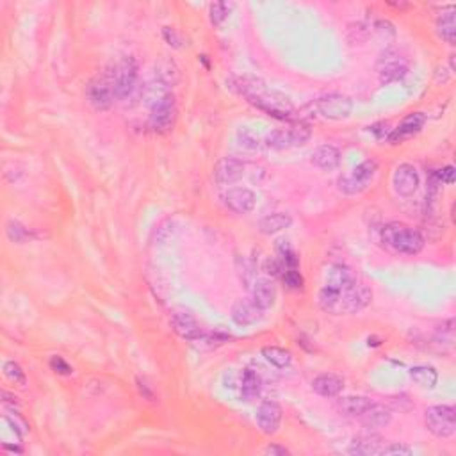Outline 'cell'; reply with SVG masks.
Listing matches in <instances>:
<instances>
[{"mask_svg":"<svg viewBox=\"0 0 456 456\" xmlns=\"http://www.w3.org/2000/svg\"><path fill=\"white\" fill-rule=\"evenodd\" d=\"M282 280L283 283H285L289 289H301L303 287V276H301V273L298 271V269H283L282 271Z\"/></svg>","mask_w":456,"mask_h":456,"instance_id":"d590c367","label":"cell"},{"mask_svg":"<svg viewBox=\"0 0 456 456\" xmlns=\"http://www.w3.org/2000/svg\"><path fill=\"white\" fill-rule=\"evenodd\" d=\"M344 378L333 373H323L312 380V390L323 397H335L344 390Z\"/></svg>","mask_w":456,"mask_h":456,"instance_id":"d6986e66","label":"cell"},{"mask_svg":"<svg viewBox=\"0 0 456 456\" xmlns=\"http://www.w3.org/2000/svg\"><path fill=\"white\" fill-rule=\"evenodd\" d=\"M264 310L257 307L251 300H239L232 307V319L239 326H251L262 319Z\"/></svg>","mask_w":456,"mask_h":456,"instance_id":"44dd1931","label":"cell"},{"mask_svg":"<svg viewBox=\"0 0 456 456\" xmlns=\"http://www.w3.org/2000/svg\"><path fill=\"white\" fill-rule=\"evenodd\" d=\"M0 396H2V403L6 405V407H13V408L16 407V403H18L16 397L11 396V394L7 392V390H2V394H0Z\"/></svg>","mask_w":456,"mask_h":456,"instance_id":"b9f144b4","label":"cell"},{"mask_svg":"<svg viewBox=\"0 0 456 456\" xmlns=\"http://www.w3.org/2000/svg\"><path fill=\"white\" fill-rule=\"evenodd\" d=\"M4 376H6L9 382H13L14 385H25L27 378H25V373L21 371L20 365L16 362H6L4 364Z\"/></svg>","mask_w":456,"mask_h":456,"instance_id":"836d02e7","label":"cell"},{"mask_svg":"<svg viewBox=\"0 0 456 456\" xmlns=\"http://www.w3.org/2000/svg\"><path fill=\"white\" fill-rule=\"evenodd\" d=\"M290 225H293V218H290V214L275 213V214H268V216L262 218V220L258 221L257 228H258V232L264 233V235H275V233L289 228Z\"/></svg>","mask_w":456,"mask_h":456,"instance_id":"d4e9b609","label":"cell"},{"mask_svg":"<svg viewBox=\"0 0 456 456\" xmlns=\"http://www.w3.org/2000/svg\"><path fill=\"white\" fill-rule=\"evenodd\" d=\"M88 102L95 107L96 111H106L116 102V91H114V75L113 68L106 70L103 74L96 75L86 89Z\"/></svg>","mask_w":456,"mask_h":456,"instance_id":"277c9868","label":"cell"},{"mask_svg":"<svg viewBox=\"0 0 456 456\" xmlns=\"http://www.w3.org/2000/svg\"><path fill=\"white\" fill-rule=\"evenodd\" d=\"M426 426L439 439H451L456 433V410L451 405H435L426 410Z\"/></svg>","mask_w":456,"mask_h":456,"instance_id":"8992f818","label":"cell"},{"mask_svg":"<svg viewBox=\"0 0 456 456\" xmlns=\"http://www.w3.org/2000/svg\"><path fill=\"white\" fill-rule=\"evenodd\" d=\"M264 455L268 456H289V450H285L283 446H278V444H269L264 450Z\"/></svg>","mask_w":456,"mask_h":456,"instance_id":"60d3db41","label":"cell"},{"mask_svg":"<svg viewBox=\"0 0 456 456\" xmlns=\"http://www.w3.org/2000/svg\"><path fill=\"white\" fill-rule=\"evenodd\" d=\"M175 120H177V102H175V95L170 93L166 98L161 100L153 107H150V118L148 125L156 132H170L173 128Z\"/></svg>","mask_w":456,"mask_h":456,"instance_id":"30bf717a","label":"cell"},{"mask_svg":"<svg viewBox=\"0 0 456 456\" xmlns=\"http://www.w3.org/2000/svg\"><path fill=\"white\" fill-rule=\"evenodd\" d=\"M163 38H164V41H166L170 46H173V49H181L182 46V36L178 34L177 29L164 27L163 29Z\"/></svg>","mask_w":456,"mask_h":456,"instance_id":"f35d334b","label":"cell"},{"mask_svg":"<svg viewBox=\"0 0 456 456\" xmlns=\"http://www.w3.org/2000/svg\"><path fill=\"white\" fill-rule=\"evenodd\" d=\"M7 237L13 243H25L27 239H31V232L24 225L18 223V221H9L7 223Z\"/></svg>","mask_w":456,"mask_h":456,"instance_id":"e575fe53","label":"cell"},{"mask_svg":"<svg viewBox=\"0 0 456 456\" xmlns=\"http://www.w3.org/2000/svg\"><path fill=\"white\" fill-rule=\"evenodd\" d=\"M426 123V114L422 113H412L401 121V125L397 128H394L389 136L390 145H400V143L407 141V139L414 138L415 134L422 131Z\"/></svg>","mask_w":456,"mask_h":456,"instance_id":"e0dca14e","label":"cell"},{"mask_svg":"<svg viewBox=\"0 0 456 456\" xmlns=\"http://www.w3.org/2000/svg\"><path fill=\"white\" fill-rule=\"evenodd\" d=\"M171 326H173V330L182 337V339L189 340V343H200L202 337L206 335L202 326L198 325V321H196L191 314H186V312L175 314L173 318H171Z\"/></svg>","mask_w":456,"mask_h":456,"instance_id":"ac0fdd59","label":"cell"},{"mask_svg":"<svg viewBox=\"0 0 456 456\" xmlns=\"http://www.w3.org/2000/svg\"><path fill=\"white\" fill-rule=\"evenodd\" d=\"M260 376L253 369H244L243 378H240V397L244 401H253L260 396Z\"/></svg>","mask_w":456,"mask_h":456,"instance_id":"484cf974","label":"cell"},{"mask_svg":"<svg viewBox=\"0 0 456 456\" xmlns=\"http://www.w3.org/2000/svg\"><path fill=\"white\" fill-rule=\"evenodd\" d=\"M435 177H437V181L440 182V184L451 186L455 182V168L453 166H446L444 170L437 171Z\"/></svg>","mask_w":456,"mask_h":456,"instance_id":"ab89813d","label":"cell"},{"mask_svg":"<svg viewBox=\"0 0 456 456\" xmlns=\"http://www.w3.org/2000/svg\"><path fill=\"white\" fill-rule=\"evenodd\" d=\"M228 84L230 89L243 95L251 106L264 111L269 116L285 120V118H289L293 114V103H290V100L287 96H283L282 93L268 88L260 78L248 77V75H244V77H232L228 81Z\"/></svg>","mask_w":456,"mask_h":456,"instance_id":"6da1fadb","label":"cell"},{"mask_svg":"<svg viewBox=\"0 0 456 456\" xmlns=\"http://www.w3.org/2000/svg\"><path fill=\"white\" fill-rule=\"evenodd\" d=\"M138 387H139V392H141L143 396L148 397V400H153L152 390H150L148 387H146V383H145V382H141V378H138Z\"/></svg>","mask_w":456,"mask_h":456,"instance_id":"7bdbcfd3","label":"cell"},{"mask_svg":"<svg viewBox=\"0 0 456 456\" xmlns=\"http://www.w3.org/2000/svg\"><path fill=\"white\" fill-rule=\"evenodd\" d=\"M228 14H230V6L227 2L211 4L209 18H211V24H213L214 27H220V25L227 20Z\"/></svg>","mask_w":456,"mask_h":456,"instance_id":"d6a6232c","label":"cell"},{"mask_svg":"<svg viewBox=\"0 0 456 456\" xmlns=\"http://www.w3.org/2000/svg\"><path fill=\"white\" fill-rule=\"evenodd\" d=\"M213 175L220 186H232L244 177V163L235 157H221L214 164Z\"/></svg>","mask_w":456,"mask_h":456,"instance_id":"5bb4252c","label":"cell"},{"mask_svg":"<svg viewBox=\"0 0 456 456\" xmlns=\"http://www.w3.org/2000/svg\"><path fill=\"white\" fill-rule=\"evenodd\" d=\"M382 243L387 250L397 255H417L425 248V237L415 228L405 223H387L382 228Z\"/></svg>","mask_w":456,"mask_h":456,"instance_id":"3957f363","label":"cell"},{"mask_svg":"<svg viewBox=\"0 0 456 456\" xmlns=\"http://www.w3.org/2000/svg\"><path fill=\"white\" fill-rule=\"evenodd\" d=\"M376 171H378V161H364V163L358 164L357 168H353L351 173L343 175V177L339 178L340 193L353 196L365 191V189L369 188V184L373 182V178L376 177Z\"/></svg>","mask_w":456,"mask_h":456,"instance_id":"5b68a950","label":"cell"},{"mask_svg":"<svg viewBox=\"0 0 456 456\" xmlns=\"http://www.w3.org/2000/svg\"><path fill=\"white\" fill-rule=\"evenodd\" d=\"M382 447H383L382 437L369 432V433H364V435L355 437L353 442L350 444L348 453L357 455V456H371V455H378Z\"/></svg>","mask_w":456,"mask_h":456,"instance_id":"603a6c76","label":"cell"},{"mask_svg":"<svg viewBox=\"0 0 456 456\" xmlns=\"http://www.w3.org/2000/svg\"><path fill=\"white\" fill-rule=\"evenodd\" d=\"M157 70H159L157 71V81L164 82V84L170 86V88L178 81V77H181V71H178L177 64H175L173 61H163Z\"/></svg>","mask_w":456,"mask_h":456,"instance_id":"1f68e13d","label":"cell"},{"mask_svg":"<svg viewBox=\"0 0 456 456\" xmlns=\"http://www.w3.org/2000/svg\"><path fill=\"white\" fill-rule=\"evenodd\" d=\"M371 405L373 401L365 396H346L339 400L340 412L350 415V417H360Z\"/></svg>","mask_w":456,"mask_h":456,"instance_id":"4316f807","label":"cell"},{"mask_svg":"<svg viewBox=\"0 0 456 456\" xmlns=\"http://www.w3.org/2000/svg\"><path fill=\"white\" fill-rule=\"evenodd\" d=\"M310 128L303 127V125H294V127L287 128H276L271 134H268L264 145L269 148L285 150L294 148V146H303L310 139Z\"/></svg>","mask_w":456,"mask_h":456,"instance_id":"ba28073f","label":"cell"},{"mask_svg":"<svg viewBox=\"0 0 456 456\" xmlns=\"http://www.w3.org/2000/svg\"><path fill=\"white\" fill-rule=\"evenodd\" d=\"M312 163L325 171H333L340 164V152L333 145H321L312 152Z\"/></svg>","mask_w":456,"mask_h":456,"instance_id":"cb8c5ba5","label":"cell"},{"mask_svg":"<svg viewBox=\"0 0 456 456\" xmlns=\"http://www.w3.org/2000/svg\"><path fill=\"white\" fill-rule=\"evenodd\" d=\"M251 298L250 300L257 305L260 310H269L276 301V287L271 280L258 278L250 289Z\"/></svg>","mask_w":456,"mask_h":456,"instance_id":"ffe728a7","label":"cell"},{"mask_svg":"<svg viewBox=\"0 0 456 456\" xmlns=\"http://www.w3.org/2000/svg\"><path fill=\"white\" fill-rule=\"evenodd\" d=\"M408 63L396 50H385L376 63V75L382 84L401 81L407 75Z\"/></svg>","mask_w":456,"mask_h":456,"instance_id":"9c48e42d","label":"cell"},{"mask_svg":"<svg viewBox=\"0 0 456 456\" xmlns=\"http://www.w3.org/2000/svg\"><path fill=\"white\" fill-rule=\"evenodd\" d=\"M378 455H382V456H410L412 450L408 446H405V444L390 442V444H387V446H383L382 450H380Z\"/></svg>","mask_w":456,"mask_h":456,"instance_id":"8d00e7d4","label":"cell"},{"mask_svg":"<svg viewBox=\"0 0 456 456\" xmlns=\"http://www.w3.org/2000/svg\"><path fill=\"white\" fill-rule=\"evenodd\" d=\"M113 75L116 100L128 98L138 88V63H136L134 57H123L113 68Z\"/></svg>","mask_w":456,"mask_h":456,"instance_id":"52a82bcc","label":"cell"},{"mask_svg":"<svg viewBox=\"0 0 456 456\" xmlns=\"http://www.w3.org/2000/svg\"><path fill=\"white\" fill-rule=\"evenodd\" d=\"M315 109L325 120H346L353 111V102L348 96L339 95V93H330V95L321 96L315 102Z\"/></svg>","mask_w":456,"mask_h":456,"instance_id":"8fae6325","label":"cell"},{"mask_svg":"<svg viewBox=\"0 0 456 456\" xmlns=\"http://www.w3.org/2000/svg\"><path fill=\"white\" fill-rule=\"evenodd\" d=\"M323 278H325L323 285L328 287V289H333V290L350 289L351 285H355V283L358 282L357 276H355V273L344 264H330L328 268L325 269V275H323Z\"/></svg>","mask_w":456,"mask_h":456,"instance_id":"2e32d148","label":"cell"},{"mask_svg":"<svg viewBox=\"0 0 456 456\" xmlns=\"http://www.w3.org/2000/svg\"><path fill=\"white\" fill-rule=\"evenodd\" d=\"M392 186L396 195L403 196V198H410L419 188V173L415 166L412 164H400L392 175Z\"/></svg>","mask_w":456,"mask_h":456,"instance_id":"7c38bea8","label":"cell"},{"mask_svg":"<svg viewBox=\"0 0 456 456\" xmlns=\"http://www.w3.org/2000/svg\"><path fill=\"white\" fill-rule=\"evenodd\" d=\"M410 376L417 385L425 387V389H433L439 382V373L432 365H415L410 369Z\"/></svg>","mask_w":456,"mask_h":456,"instance_id":"f1b7e54d","label":"cell"},{"mask_svg":"<svg viewBox=\"0 0 456 456\" xmlns=\"http://www.w3.org/2000/svg\"><path fill=\"white\" fill-rule=\"evenodd\" d=\"M358 419L369 432H375V430L385 428L390 422V419H392V414H390V410L385 405L373 403Z\"/></svg>","mask_w":456,"mask_h":456,"instance_id":"7402d4cb","label":"cell"},{"mask_svg":"<svg viewBox=\"0 0 456 456\" xmlns=\"http://www.w3.org/2000/svg\"><path fill=\"white\" fill-rule=\"evenodd\" d=\"M262 357H264L269 364L275 365V368L278 369L289 368L290 362H293V355H290V351L283 350V348H278V346L262 348Z\"/></svg>","mask_w":456,"mask_h":456,"instance_id":"f546056e","label":"cell"},{"mask_svg":"<svg viewBox=\"0 0 456 456\" xmlns=\"http://www.w3.org/2000/svg\"><path fill=\"white\" fill-rule=\"evenodd\" d=\"M235 265H237V275H239L240 282L244 283L246 289H251L253 283L257 282V265H255L253 260H250L248 257H237L235 258Z\"/></svg>","mask_w":456,"mask_h":456,"instance_id":"4dcf8cb0","label":"cell"},{"mask_svg":"<svg viewBox=\"0 0 456 456\" xmlns=\"http://www.w3.org/2000/svg\"><path fill=\"white\" fill-rule=\"evenodd\" d=\"M373 301V290L365 283L357 282L350 289L333 290L323 285L318 294V303L328 314H357Z\"/></svg>","mask_w":456,"mask_h":456,"instance_id":"7a4b0ae2","label":"cell"},{"mask_svg":"<svg viewBox=\"0 0 456 456\" xmlns=\"http://www.w3.org/2000/svg\"><path fill=\"white\" fill-rule=\"evenodd\" d=\"M50 368H52V371H56L57 375H63V376H70L71 373H74L71 365L68 364L63 357H57V355L50 358Z\"/></svg>","mask_w":456,"mask_h":456,"instance_id":"74e56055","label":"cell"},{"mask_svg":"<svg viewBox=\"0 0 456 456\" xmlns=\"http://www.w3.org/2000/svg\"><path fill=\"white\" fill-rule=\"evenodd\" d=\"M282 425V407L276 401H262L257 408V426L265 435H275Z\"/></svg>","mask_w":456,"mask_h":456,"instance_id":"9a60e30c","label":"cell"},{"mask_svg":"<svg viewBox=\"0 0 456 456\" xmlns=\"http://www.w3.org/2000/svg\"><path fill=\"white\" fill-rule=\"evenodd\" d=\"M223 203L235 214H250L257 206V195L248 188H232L225 193Z\"/></svg>","mask_w":456,"mask_h":456,"instance_id":"4fadbf2b","label":"cell"},{"mask_svg":"<svg viewBox=\"0 0 456 456\" xmlns=\"http://www.w3.org/2000/svg\"><path fill=\"white\" fill-rule=\"evenodd\" d=\"M437 32L440 38L450 45H455L456 41V20H455V7L451 6L447 13H442L437 20Z\"/></svg>","mask_w":456,"mask_h":456,"instance_id":"83f0119b","label":"cell"}]
</instances>
